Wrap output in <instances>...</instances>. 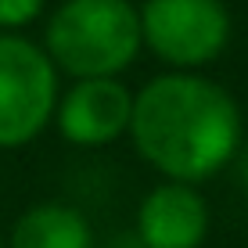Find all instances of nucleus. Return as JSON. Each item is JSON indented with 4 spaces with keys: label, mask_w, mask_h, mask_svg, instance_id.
<instances>
[{
    "label": "nucleus",
    "mask_w": 248,
    "mask_h": 248,
    "mask_svg": "<svg viewBox=\"0 0 248 248\" xmlns=\"http://www.w3.org/2000/svg\"><path fill=\"white\" fill-rule=\"evenodd\" d=\"M126 137L155 173L198 187L234 162L245 140V119L216 79L202 72H166L133 93Z\"/></svg>",
    "instance_id": "1"
},
{
    "label": "nucleus",
    "mask_w": 248,
    "mask_h": 248,
    "mask_svg": "<svg viewBox=\"0 0 248 248\" xmlns=\"http://www.w3.org/2000/svg\"><path fill=\"white\" fill-rule=\"evenodd\" d=\"M140 47V15L130 0H62L44 25L47 58L72 79L126 72Z\"/></svg>",
    "instance_id": "2"
},
{
    "label": "nucleus",
    "mask_w": 248,
    "mask_h": 248,
    "mask_svg": "<svg viewBox=\"0 0 248 248\" xmlns=\"http://www.w3.org/2000/svg\"><path fill=\"white\" fill-rule=\"evenodd\" d=\"M62 97L47 50L22 32H0V151L32 144L50 126Z\"/></svg>",
    "instance_id": "3"
},
{
    "label": "nucleus",
    "mask_w": 248,
    "mask_h": 248,
    "mask_svg": "<svg viewBox=\"0 0 248 248\" xmlns=\"http://www.w3.org/2000/svg\"><path fill=\"white\" fill-rule=\"evenodd\" d=\"M140 44L173 72H198L230 44V11L223 0H144Z\"/></svg>",
    "instance_id": "4"
},
{
    "label": "nucleus",
    "mask_w": 248,
    "mask_h": 248,
    "mask_svg": "<svg viewBox=\"0 0 248 248\" xmlns=\"http://www.w3.org/2000/svg\"><path fill=\"white\" fill-rule=\"evenodd\" d=\"M133 90L119 76L76 79L54 108V126L72 148H108L130 133Z\"/></svg>",
    "instance_id": "5"
},
{
    "label": "nucleus",
    "mask_w": 248,
    "mask_h": 248,
    "mask_svg": "<svg viewBox=\"0 0 248 248\" xmlns=\"http://www.w3.org/2000/svg\"><path fill=\"white\" fill-rule=\"evenodd\" d=\"M209 202L194 184L162 180L137 205V237L148 248H202L209 237Z\"/></svg>",
    "instance_id": "6"
},
{
    "label": "nucleus",
    "mask_w": 248,
    "mask_h": 248,
    "mask_svg": "<svg viewBox=\"0 0 248 248\" xmlns=\"http://www.w3.org/2000/svg\"><path fill=\"white\" fill-rule=\"evenodd\" d=\"M7 248H97L90 219L68 202L29 205L15 219Z\"/></svg>",
    "instance_id": "7"
},
{
    "label": "nucleus",
    "mask_w": 248,
    "mask_h": 248,
    "mask_svg": "<svg viewBox=\"0 0 248 248\" xmlns=\"http://www.w3.org/2000/svg\"><path fill=\"white\" fill-rule=\"evenodd\" d=\"M47 0H0V32H22L44 15Z\"/></svg>",
    "instance_id": "8"
},
{
    "label": "nucleus",
    "mask_w": 248,
    "mask_h": 248,
    "mask_svg": "<svg viewBox=\"0 0 248 248\" xmlns=\"http://www.w3.org/2000/svg\"><path fill=\"white\" fill-rule=\"evenodd\" d=\"M101 248H148V245L137 237V230H119V234H112Z\"/></svg>",
    "instance_id": "9"
},
{
    "label": "nucleus",
    "mask_w": 248,
    "mask_h": 248,
    "mask_svg": "<svg viewBox=\"0 0 248 248\" xmlns=\"http://www.w3.org/2000/svg\"><path fill=\"white\" fill-rule=\"evenodd\" d=\"M234 173H237V184L248 191V140H241V148L234 155Z\"/></svg>",
    "instance_id": "10"
},
{
    "label": "nucleus",
    "mask_w": 248,
    "mask_h": 248,
    "mask_svg": "<svg viewBox=\"0 0 248 248\" xmlns=\"http://www.w3.org/2000/svg\"><path fill=\"white\" fill-rule=\"evenodd\" d=\"M0 248H7V237H4V234H0Z\"/></svg>",
    "instance_id": "11"
}]
</instances>
